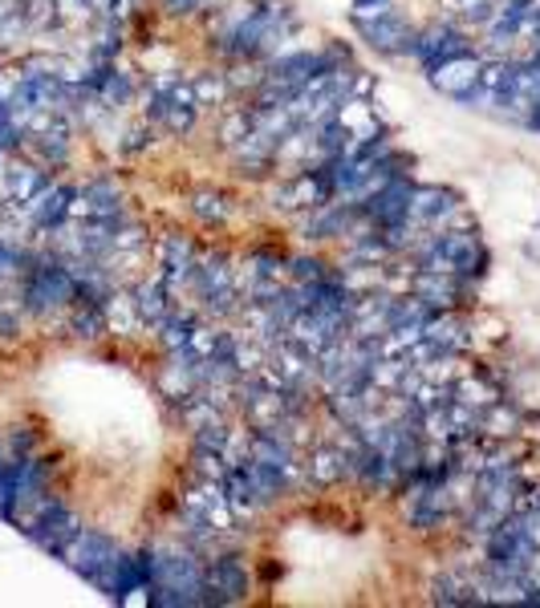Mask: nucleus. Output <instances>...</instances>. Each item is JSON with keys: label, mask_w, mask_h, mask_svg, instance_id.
I'll return each instance as SVG.
<instances>
[{"label": "nucleus", "mask_w": 540, "mask_h": 608, "mask_svg": "<svg viewBox=\"0 0 540 608\" xmlns=\"http://www.w3.org/2000/svg\"><path fill=\"white\" fill-rule=\"evenodd\" d=\"M236 13L224 16V25L212 33V49L228 61H257L265 66L284 37L297 33V13L289 0H265V4H232Z\"/></svg>", "instance_id": "f257e3e1"}, {"label": "nucleus", "mask_w": 540, "mask_h": 608, "mask_svg": "<svg viewBox=\"0 0 540 608\" xmlns=\"http://www.w3.org/2000/svg\"><path fill=\"white\" fill-rule=\"evenodd\" d=\"M74 289H78L74 264L61 260V256H45V260H29L25 284H21V301H25V313L45 317V313H54V308L74 304Z\"/></svg>", "instance_id": "f03ea898"}, {"label": "nucleus", "mask_w": 540, "mask_h": 608, "mask_svg": "<svg viewBox=\"0 0 540 608\" xmlns=\"http://www.w3.org/2000/svg\"><path fill=\"white\" fill-rule=\"evenodd\" d=\"M150 552H155V581L167 584V588H176L183 608H207V572H203V560L195 548H162V543H150Z\"/></svg>", "instance_id": "7ed1b4c3"}, {"label": "nucleus", "mask_w": 540, "mask_h": 608, "mask_svg": "<svg viewBox=\"0 0 540 608\" xmlns=\"http://www.w3.org/2000/svg\"><path fill=\"white\" fill-rule=\"evenodd\" d=\"M410 224L427 227V232H443V227H472V219L463 215V195L455 187L443 183H415L410 195Z\"/></svg>", "instance_id": "20e7f679"}, {"label": "nucleus", "mask_w": 540, "mask_h": 608, "mask_svg": "<svg viewBox=\"0 0 540 608\" xmlns=\"http://www.w3.org/2000/svg\"><path fill=\"white\" fill-rule=\"evenodd\" d=\"M203 572H207V608L240 605L252 593V572L244 564V555L232 548H216L203 560Z\"/></svg>", "instance_id": "39448f33"}, {"label": "nucleus", "mask_w": 540, "mask_h": 608, "mask_svg": "<svg viewBox=\"0 0 540 608\" xmlns=\"http://www.w3.org/2000/svg\"><path fill=\"white\" fill-rule=\"evenodd\" d=\"M78 531H81V516L74 507H66L57 495H49V499L41 503L37 511L25 519V536L37 543L41 552H49V555L66 552L69 543L78 540Z\"/></svg>", "instance_id": "423d86ee"}, {"label": "nucleus", "mask_w": 540, "mask_h": 608, "mask_svg": "<svg viewBox=\"0 0 540 608\" xmlns=\"http://www.w3.org/2000/svg\"><path fill=\"white\" fill-rule=\"evenodd\" d=\"M460 54H475L472 33L455 21H431L415 33V49H410V61H419L423 74H431L435 66H443L451 57Z\"/></svg>", "instance_id": "0eeeda50"}, {"label": "nucleus", "mask_w": 540, "mask_h": 608, "mask_svg": "<svg viewBox=\"0 0 540 608\" xmlns=\"http://www.w3.org/2000/svg\"><path fill=\"white\" fill-rule=\"evenodd\" d=\"M150 581H155V552H150V548H138V552L119 548L114 564H110L106 576H102L94 588L98 593H106V600H114V605H126V600L135 593H143Z\"/></svg>", "instance_id": "6e6552de"}, {"label": "nucleus", "mask_w": 540, "mask_h": 608, "mask_svg": "<svg viewBox=\"0 0 540 608\" xmlns=\"http://www.w3.org/2000/svg\"><path fill=\"white\" fill-rule=\"evenodd\" d=\"M410 195H415V179L410 174H398L391 183H382L379 191L358 199V212H362L365 224H374L379 232L386 227H403L410 224Z\"/></svg>", "instance_id": "1a4fd4ad"}, {"label": "nucleus", "mask_w": 540, "mask_h": 608, "mask_svg": "<svg viewBox=\"0 0 540 608\" xmlns=\"http://www.w3.org/2000/svg\"><path fill=\"white\" fill-rule=\"evenodd\" d=\"M114 555H119V540L110 536V531H98V528H81L78 540L69 543L61 560H66L69 568L78 572L86 584H98L106 576V568L114 564Z\"/></svg>", "instance_id": "9d476101"}, {"label": "nucleus", "mask_w": 540, "mask_h": 608, "mask_svg": "<svg viewBox=\"0 0 540 608\" xmlns=\"http://www.w3.org/2000/svg\"><path fill=\"white\" fill-rule=\"evenodd\" d=\"M350 25L358 29V37L382 57H410L415 33H419V25H410L403 16V9H391V13L374 16V21H350Z\"/></svg>", "instance_id": "9b49d317"}, {"label": "nucleus", "mask_w": 540, "mask_h": 608, "mask_svg": "<svg viewBox=\"0 0 540 608\" xmlns=\"http://www.w3.org/2000/svg\"><path fill=\"white\" fill-rule=\"evenodd\" d=\"M81 90L90 93V98H98L106 110H119L135 98L138 86H135V74L119 69V61H98V66L81 78Z\"/></svg>", "instance_id": "f8f14e48"}, {"label": "nucleus", "mask_w": 540, "mask_h": 608, "mask_svg": "<svg viewBox=\"0 0 540 608\" xmlns=\"http://www.w3.org/2000/svg\"><path fill=\"white\" fill-rule=\"evenodd\" d=\"M480 66H484V54H480V49H475V54H460V57H451V61H443V66H435L431 74H427V86L455 102L460 93L480 86Z\"/></svg>", "instance_id": "ddd939ff"}, {"label": "nucleus", "mask_w": 540, "mask_h": 608, "mask_svg": "<svg viewBox=\"0 0 540 608\" xmlns=\"http://www.w3.org/2000/svg\"><path fill=\"white\" fill-rule=\"evenodd\" d=\"M74 199H78L74 187H45L33 203H25L33 227H37V232H57V227L74 215Z\"/></svg>", "instance_id": "4468645a"}, {"label": "nucleus", "mask_w": 540, "mask_h": 608, "mask_svg": "<svg viewBox=\"0 0 540 608\" xmlns=\"http://www.w3.org/2000/svg\"><path fill=\"white\" fill-rule=\"evenodd\" d=\"M195 264H200L195 244H191L188 236H179V232H167V236H162V284H167V289L191 284Z\"/></svg>", "instance_id": "2eb2a0df"}, {"label": "nucleus", "mask_w": 540, "mask_h": 608, "mask_svg": "<svg viewBox=\"0 0 540 608\" xmlns=\"http://www.w3.org/2000/svg\"><path fill=\"white\" fill-rule=\"evenodd\" d=\"M86 212V219H106V215H119L126 212V199H122L119 183H110V179H90V183L81 187L78 199H74V212Z\"/></svg>", "instance_id": "dca6fc26"}, {"label": "nucleus", "mask_w": 540, "mask_h": 608, "mask_svg": "<svg viewBox=\"0 0 540 608\" xmlns=\"http://www.w3.org/2000/svg\"><path fill=\"white\" fill-rule=\"evenodd\" d=\"M131 304H135L138 320L147 325V329H155L171 308H176V301H171V289L159 280H138L135 289H131Z\"/></svg>", "instance_id": "f3484780"}, {"label": "nucleus", "mask_w": 540, "mask_h": 608, "mask_svg": "<svg viewBox=\"0 0 540 608\" xmlns=\"http://www.w3.org/2000/svg\"><path fill=\"white\" fill-rule=\"evenodd\" d=\"M195 329H200V317H195V313H183L176 304V308L155 325V341H159L162 353H167V349H183V345H191Z\"/></svg>", "instance_id": "a211bd4d"}, {"label": "nucleus", "mask_w": 540, "mask_h": 608, "mask_svg": "<svg viewBox=\"0 0 540 608\" xmlns=\"http://www.w3.org/2000/svg\"><path fill=\"white\" fill-rule=\"evenodd\" d=\"M69 333H74V337H81V341H98V337H106V333H110L106 304H90V301L74 304Z\"/></svg>", "instance_id": "6ab92c4d"}, {"label": "nucleus", "mask_w": 540, "mask_h": 608, "mask_svg": "<svg viewBox=\"0 0 540 608\" xmlns=\"http://www.w3.org/2000/svg\"><path fill=\"white\" fill-rule=\"evenodd\" d=\"M4 183H9V195H13L16 203H33V199L49 187V174L25 162V167H9V171H4Z\"/></svg>", "instance_id": "aec40b11"}, {"label": "nucleus", "mask_w": 540, "mask_h": 608, "mask_svg": "<svg viewBox=\"0 0 540 608\" xmlns=\"http://www.w3.org/2000/svg\"><path fill=\"white\" fill-rule=\"evenodd\" d=\"M228 454L224 450H207V447H191V478H200V483H224L228 475Z\"/></svg>", "instance_id": "412c9836"}, {"label": "nucleus", "mask_w": 540, "mask_h": 608, "mask_svg": "<svg viewBox=\"0 0 540 608\" xmlns=\"http://www.w3.org/2000/svg\"><path fill=\"white\" fill-rule=\"evenodd\" d=\"M188 207H191V215L207 227H216L228 219V195H224V191H212V187H207V191H195Z\"/></svg>", "instance_id": "4be33fe9"}, {"label": "nucleus", "mask_w": 540, "mask_h": 608, "mask_svg": "<svg viewBox=\"0 0 540 608\" xmlns=\"http://www.w3.org/2000/svg\"><path fill=\"white\" fill-rule=\"evenodd\" d=\"M232 423L224 418V414H216V418H207V423H200L195 430H191V447H207V450H228L232 447Z\"/></svg>", "instance_id": "5701e85b"}, {"label": "nucleus", "mask_w": 540, "mask_h": 608, "mask_svg": "<svg viewBox=\"0 0 540 608\" xmlns=\"http://www.w3.org/2000/svg\"><path fill=\"white\" fill-rule=\"evenodd\" d=\"M431 600L435 605H468V581H463L460 572L447 568L443 576H435L431 581Z\"/></svg>", "instance_id": "b1692460"}, {"label": "nucleus", "mask_w": 540, "mask_h": 608, "mask_svg": "<svg viewBox=\"0 0 540 608\" xmlns=\"http://www.w3.org/2000/svg\"><path fill=\"white\" fill-rule=\"evenodd\" d=\"M191 90H195V102H200V110H203V106H212V102H224L232 93V86H228V74H195V78H191Z\"/></svg>", "instance_id": "393cba45"}, {"label": "nucleus", "mask_w": 540, "mask_h": 608, "mask_svg": "<svg viewBox=\"0 0 540 608\" xmlns=\"http://www.w3.org/2000/svg\"><path fill=\"white\" fill-rule=\"evenodd\" d=\"M284 272L293 277V284H310V280L329 277L334 268L325 264L322 256H289V268H284Z\"/></svg>", "instance_id": "a878e982"}, {"label": "nucleus", "mask_w": 540, "mask_h": 608, "mask_svg": "<svg viewBox=\"0 0 540 608\" xmlns=\"http://www.w3.org/2000/svg\"><path fill=\"white\" fill-rule=\"evenodd\" d=\"M496 9H500V4H496V0H460V25L463 29H484L487 21H492V16H496Z\"/></svg>", "instance_id": "bb28decb"}, {"label": "nucleus", "mask_w": 540, "mask_h": 608, "mask_svg": "<svg viewBox=\"0 0 540 608\" xmlns=\"http://www.w3.org/2000/svg\"><path fill=\"white\" fill-rule=\"evenodd\" d=\"M391 9H398V0H353L350 21H374V16L391 13Z\"/></svg>", "instance_id": "cd10ccee"}, {"label": "nucleus", "mask_w": 540, "mask_h": 608, "mask_svg": "<svg viewBox=\"0 0 540 608\" xmlns=\"http://www.w3.org/2000/svg\"><path fill=\"white\" fill-rule=\"evenodd\" d=\"M244 134H248V114H244V110H236V114H228V122L220 126V143L232 150V146L240 143Z\"/></svg>", "instance_id": "c85d7f7f"}, {"label": "nucleus", "mask_w": 540, "mask_h": 608, "mask_svg": "<svg viewBox=\"0 0 540 608\" xmlns=\"http://www.w3.org/2000/svg\"><path fill=\"white\" fill-rule=\"evenodd\" d=\"M150 138H155V134H150V122L143 119L135 131L126 134V143H122V155H143V150L150 146Z\"/></svg>", "instance_id": "c756f323"}, {"label": "nucleus", "mask_w": 540, "mask_h": 608, "mask_svg": "<svg viewBox=\"0 0 540 608\" xmlns=\"http://www.w3.org/2000/svg\"><path fill=\"white\" fill-rule=\"evenodd\" d=\"M37 450V435L25 430V426H16L13 438H9V454H33Z\"/></svg>", "instance_id": "7c9ffc66"}]
</instances>
